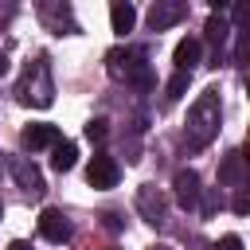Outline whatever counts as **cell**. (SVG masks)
I'll use <instances>...</instances> for the list:
<instances>
[{"label":"cell","instance_id":"6da1fadb","mask_svg":"<svg viewBox=\"0 0 250 250\" xmlns=\"http://www.w3.org/2000/svg\"><path fill=\"white\" fill-rule=\"evenodd\" d=\"M219 90L211 86V90H203L195 102H191V109H188V145L191 148H207L211 141H215V133H219Z\"/></svg>","mask_w":250,"mask_h":250},{"label":"cell","instance_id":"7a4b0ae2","mask_svg":"<svg viewBox=\"0 0 250 250\" xmlns=\"http://www.w3.org/2000/svg\"><path fill=\"white\" fill-rule=\"evenodd\" d=\"M16 94H20V102H23V105H39V109L55 102V86H51V70H47V62H43V59L27 66V74L20 78V90H16Z\"/></svg>","mask_w":250,"mask_h":250},{"label":"cell","instance_id":"3957f363","mask_svg":"<svg viewBox=\"0 0 250 250\" xmlns=\"http://www.w3.org/2000/svg\"><path fill=\"white\" fill-rule=\"evenodd\" d=\"M86 180H90V188H98V191H109V188H117V180H121V168H117V160L113 156H94L90 160V168H86Z\"/></svg>","mask_w":250,"mask_h":250},{"label":"cell","instance_id":"277c9868","mask_svg":"<svg viewBox=\"0 0 250 250\" xmlns=\"http://www.w3.org/2000/svg\"><path fill=\"white\" fill-rule=\"evenodd\" d=\"M20 141H23V148L39 152V148H55L62 137H59V129H55V125H47V121H31V125L20 133Z\"/></svg>","mask_w":250,"mask_h":250},{"label":"cell","instance_id":"5b68a950","mask_svg":"<svg viewBox=\"0 0 250 250\" xmlns=\"http://www.w3.org/2000/svg\"><path fill=\"white\" fill-rule=\"evenodd\" d=\"M172 188H176V203L180 207H195L199 203V176H195V168H180L176 172V180H172Z\"/></svg>","mask_w":250,"mask_h":250},{"label":"cell","instance_id":"8992f818","mask_svg":"<svg viewBox=\"0 0 250 250\" xmlns=\"http://www.w3.org/2000/svg\"><path fill=\"white\" fill-rule=\"evenodd\" d=\"M39 234H43L47 242H66V238H70V223L62 219V211L43 207V215H39Z\"/></svg>","mask_w":250,"mask_h":250},{"label":"cell","instance_id":"52a82bcc","mask_svg":"<svg viewBox=\"0 0 250 250\" xmlns=\"http://www.w3.org/2000/svg\"><path fill=\"white\" fill-rule=\"evenodd\" d=\"M199 55H203V43H199V39H191V35H188V39H180V43H176V51H172L176 70H188V74H191V66L199 62Z\"/></svg>","mask_w":250,"mask_h":250},{"label":"cell","instance_id":"ba28073f","mask_svg":"<svg viewBox=\"0 0 250 250\" xmlns=\"http://www.w3.org/2000/svg\"><path fill=\"white\" fill-rule=\"evenodd\" d=\"M176 20H184V4H152V12H148L152 31H164V27H172Z\"/></svg>","mask_w":250,"mask_h":250},{"label":"cell","instance_id":"9c48e42d","mask_svg":"<svg viewBox=\"0 0 250 250\" xmlns=\"http://www.w3.org/2000/svg\"><path fill=\"white\" fill-rule=\"evenodd\" d=\"M109 23H113L117 35L133 31V23H137V8H133L129 0H113V8H109Z\"/></svg>","mask_w":250,"mask_h":250},{"label":"cell","instance_id":"30bf717a","mask_svg":"<svg viewBox=\"0 0 250 250\" xmlns=\"http://www.w3.org/2000/svg\"><path fill=\"white\" fill-rule=\"evenodd\" d=\"M74 160H78V145H74V141H59V145L51 148V168H55V172H70Z\"/></svg>","mask_w":250,"mask_h":250},{"label":"cell","instance_id":"8fae6325","mask_svg":"<svg viewBox=\"0 0 250 250\" xmlns=\"http://www.w3.org/2000/svg\"><path fill=\"white\" fill-rule=\"evenodd\" d=\"M219 184H227V188H238L242 184V152H230L219 164Z\"/></svg>","mask_w":250,"mask_h":250},{"label":"cell","instance_id":"7c38bea8","mask_svg":"<svg viewBox=\"0 0 250 250\" xmlns=\"http://www.w3.org/2000/svg\"><path fill=\"white\" fill-rule=\"evenodd\" d=\"M12 172H16V180L27 188V191H39L43 188V180H39V172H35V164H23V160H12Z\"/></svg>","mask_w":250,"mask_h":250},{"label":"cell","instance_id":"4fadbf2b","mask_svg":"<svg viewBox=\"0 0 250 250\" xmlns=\"http://www.w3.org/2000/svg\"><path fill=\"white\" fill-rule=\"evenodd\" d=\"M137 203H141V211L148 215V223H160V215H164V203H160V195H152V188H141Z\"/></svg>","mask_w":250,"mask_h":250},{"label":"cell","instance_id":"5bb4252c","mask_svg":"<svg viewBox=\"0 0 250 250\" xmlns=\"http://www.w3.org/2000/svg\"><path fill=\"white\" fill-rule=\"evenodd\" d=\"M188 86H191V74H188V70H176V74L168 78V94H164V98H168V102H180V98L188 94Z\"/></svg>","mask_w":250,"mask_h":250},{"label":"cell","instance_id":"9a60e30c","mask_svg":"<svg viewBox=\"0 0 250 250\" xmlns=\"http://www.w3.org/2000/svg\"><path fill=\"white\" fill-rule=\"evenodd\" d=\"M227 31H230V27H227V20H223L219 12H211V20H207V39L219 47V43H227Z\"/></svg>","mask_w":250,"mask_h":250},{"label":"cell","instance_id":"2e32d148","mask_svg":"<svg viewBox=\"0 0 250 250\" xmlns=\"http://www.w3.org/2000/svg\"><path fill=\"white\" fill-rule=\"evenodd\" d=\"M105 137H109V121H105V117H94V121L86 125V141H94V145H102Z\"/></svg>","mask_w":250,"mask_h":250},{"label":"cell","instance_id":"e0dca14e","mask_svg":"<svg viewBox=\"0 0 250 250\" xmlns=\"http://www.w3.org/2000/svg\"><path fill=\"white\" fill-rule=\"evenodd\" d=\"M211 250H242V238H238V234H223Z\"/></svg>","mask_w":250,"mask_h":250},{"label":"cell","instance_id":"ac0fdd59","mask_svg":"<svg viewBox=\"0 0 250 250\" xmlns=\"http://www.w3.org/2000/svg\"><path fill=\"white\" fill-rule=\"evenodd\" d=\"M234 211H238V215H246V211H250V199H246V195H242V191H238V195H234Z\"/></svg>","mask_w":250,"mask_h":250},{"label":"cell","instance_id":"d6986e66","mask_svg":"<svg viewBox=\"0 0 250 250\" xmlns=\"http://www.w3.org/2000/svg\"><path fill=\"white\" fill-rule=\"evenodd\" d=\"M8 66H12V62H8V55H4V51H0V78H4V74H8Z\"/></svg>","mask_w":250,"mask_h":250},{"label":"cell","instance_id":"ffe728a7","mask_svg":"<svg viewBox=\"0 0 250 250\" xmlns=\"http://www.w3.org/2000/svg\"><path fill=\"white\" fill-rule=\"evenodd\" d=\"M8 250H31V246H27V242H20V238H16V242H8Z\"/></svg>","mask_w":250,"mask_h":250},{"label":"cell","instance_id":"44dd1931","mask_svg":"<svg viewBox=\"0 0 250 250\" xmlns=\"http://www.w3.org/2000/svg\"><path fill=\"white\" fill-rule=\"evenodd\" d=\"M152 250H172V246H152Z\"/></svg>","mask_w":250,"mask_h":250}]
</instances>
